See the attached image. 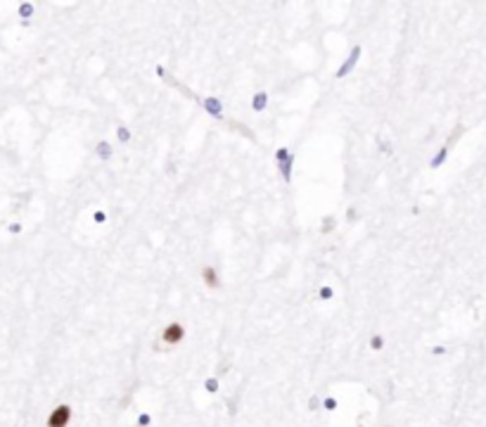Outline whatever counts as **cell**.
I'll use <instances>...</instances> for the list:
<instances>
[{
    "instance_id": "cell-1",
    "label": "cell",
    "mask_w": 486,
    "mask_h": 427,
    "mask_svg": "<svg viewBox=\"0 0 486 427\" xmlns=\"http://www.w3.org/2000/svg\"><path fill=\"white\" fill-rule=\"evenodd\" d=\"M185 335H188V330H185L183 323L171 321L169 325H164L159 340H161V344H166V347H176V344H180V342L185 340Z\"/></svg>"
},
{
    "instance_id": "cell-9",
    "label": "cell",
    "mask_w": 486,
    "mask_h": 427,
    "mask_svg": "<svg viewBox=\"0 0 486 427\" xmlns=\"http://www.w3.org/2000/svg\"><path fill=\"white\" fill-rule=\"evenodd\" d=\"M119 138H121V140H123V142H126V140H128V133H126V128H119Z\"/></svg>"
},
{
    "instance_id": "cell-3",
    "label": "cell",
    "mask_w": 486,
    "mask_h": 427,
    "mask_svg": "<svg viewBox=\"0 0 486 427\" xmlns=\"http://www.w3.org/2000/svg\"><path fill=\"white\" fill-rule=\"evenodd\" d=\"M202 280H204V287H209V290H218V287H221V275H218V268L211 266V264L202 268Z\"/></svg>"
},
{
    "instance_id": "cell-6",
    "label": "cell",
    "mask_w": 486,
    "mask_h": 427,
    "mask_svg": "<svg viewBox=\"0 0 486 427\" xmlns=\"http://www.w3.org/2000/svg\"><path fill=\"white\" fill-rule=\"evenodd\" d=\"M31 10H33V7H31V5H22V7H19V14H22V17H29V14H31Z\"/></svg>"
},
{
    "instance_id": "cell-2",
    "label": "cell",
    "mask_w": 486,
    "mask_h": 427,
    "mask_svg": "<svg viewBox=\"0 0 486 427\" xmlns=\"http://www.w3.org/2000/svg\"><path fill=\"white\" fill-rule=\"evenodd\" d=\"M71 418H74L71 406H69V403H60V406H55V409L50 411L45 425L48 427H69L71 425Z\"/></svg>"
},
{
    "instance_id": "cell-10",
    "label": "cell",
    "mask_w": 486,
    "mask_h": 427,
    "mask_svg": "<svg viewBox=\"0 0 486 427\" xmlns=\"http://www.w3.org/2000/svg\"><path fill=\"white\" fill-rule=\"evenodd\" d=\"M372 347H375V349L382 347V337H372Z\"/></svg>"
},
{
    "instance_id": "cell-4",
    "label": "cell",
    "mask_w": 486,
    "mask_h": 427,
    "mask_svg": "<svg viewBox=\"0 0 486 427\" xmlns=\"http://www.w3.org/2000/svg\"><path fill=\"white\" fill-rule=\"evenodd\" d=\"M358 55H361V48H353V52H351V60H349V62H346V64H344V67H342V69H339V71H337V76H344L346 71H349V69L353 67V64H356Z\"/></svg>"
},
{
    "instance_id": "cell-8",
    "label": "cell",
    "mask_w": 486,
    "mask_h": 427,
    "mask_svg": "<svg viewBox=\"0 0 486 427\" xmlns=\"http://www.w3.org/2000/svg\"><path fill=\"white\" fill-rule=\"evenodd\" d=\"M147 422H149V415H147V413H142V415H140V427H145Z\"/></svg>"
},
{
    "instance_id": "cell-7",
    "label": "cell",
    "mask_w": 486,
    "mask_h": 427,
    "mask_svg": "<svg viewBox=\"0 0 486 427\" xmlns=\"http://www.w3.org/2000/svg\"><path fill=\"white\" fill-rule=\"evenodd\" d=\"M204 387H207L209 392H216V389H218V382H216V380H209V382L204 384Z\"/></svg>"
},
{
    "instance_id": "cell-5",
    "label": "cell",
    "mask_w": 486,
    "mask_h": 427,
    "mask_svg": "<svg viewBox=\"0 0 486 427\" xmlns=\"http://www.w3.org/2000/svg\"><path fill=\"white\" fill-rule=\"evenodd\" d=\"M254 107H256V109L266 107V95H264V93H258V95H256V100H254Z\"/></svg>"
}]
</instances>
